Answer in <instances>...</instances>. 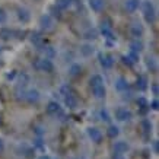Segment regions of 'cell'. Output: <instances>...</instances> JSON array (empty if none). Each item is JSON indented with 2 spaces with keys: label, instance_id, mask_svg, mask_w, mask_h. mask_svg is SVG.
I'll list each match as a JSON object with an SVG mask.
<instances>
[{
  "label": "cell",
  "instance_id": "1",
  "mask_svg": "<svg viewBox=\"0 0 159 159\" xmlns=\"http://www.w3.org/2000/svg\"><path fill=\"white\" fill-rule=\"evenodd\" d=\"M142 7H143V13H145L146 22L152 24V22L155 20V18H156V12H155V7H153V5H152V2L145 0L143 5H142Z\"/></svg>",
  "mask_w": 159,
  "mask_h": 159
},
{
  "label": "cell",
  "instance_id": "2",
  "mask_svg": "<svg viewBox=\"0 0 159 159\" xmlns=\"http://www.w3.org/2000/svg\"><path fill=\"white\" fill-rule=\"evenodd\" d=\"M34 67L37 70H41V72H53L54 64L48 58H41V60H37L34 63Z\"/></svg>",
  "mask_w": 159,
  "mask_h": 159
},
{
  "label": "cell",
  "instance_id": "3",
  "mask_svg": "<svg viewBox=\"0 0 159 159\" xmlns=\"http://www.w3.org/2000/svg\"><path fill=\"white\" fill-rule=\"evenodd\" d=\"M39 25H41V28L43 29L50 31V29H53L54 20H53V18H51L50 15H44V16H41V19H39Z\"/></svg>",
  "mask_w": 159,
  "mask_h": 159
},
{
  "label": "cell",
  "instance_id": "4",
  "mask_svg": "<svg viewBox=\"0 0 159 159\" xmlns=\"http://www.w3.org/2000/svg\"><path fill=\"white\" fill-rule=\"evenodd\" d=\"M116 118H118L120 121L130 120V118H131V112L127 110V108L120 107V108H117V110H116Z\"/></svg>",
  "mask_w": 159,
  "mask_h": 159
},
{
  "label": "cell",
  "instance_id": "5",
  "mask_svg": "<svg viewBox=\"0 0 159 159\" xmlns=\"http://www.w3.org/2000/svg\"><path fill=\"white\" fill-rule=\"evenodd\" d=\"M99 61H101V64H102V67L104 69H111L112 67V64H114L112 57L108 56V54H101V56H99Z\"/></svg>",
  "mask_w": 159,
  "mask_h": 159
},
{
  "label": "cell",
  "instance_id": "6",
  "mask_svg": "<svg viewBox=\"0 0 159 159\" xmlns=\"http://www.w3.org/2000/svg\"><path fill=\"white\" fill-rule=\"evenodd\" d=\"M125 9H127V12H130V13H133V12H136V10L139 9L140 6V0H125Z\"/></svg>",
  "mask_w": 159,
  "mask_h": 159
},
{
  "label": "cell",
  "instance_id": "7",
  "mask_svg": "<svg viewBox=\"0 0 159 159\" xmlns=\"http://www.w3.org/2000/svg\"><path fill=\"white\" fill-rule=\"evenodd\" d=\"M92 93H93V97L97 98V99H102V98L105 97V88H104V85L93 86L92 88Z\"/></svg>",
  "mask_w": 159,
  "mask_h": 159
},
{
  "label": "cell",
  "instance_id": "8",
  "mask_svg": "<svg viewBox=\"0 0 159 159\" xmlns=\"http://www.w3.org/2000/svg\"><path fill=\"white\" fill-rule=\"evenodd\" d=\"M88 133H89V136H91V139L93 140V142H97V143H99L102 139V133L98 129H95V127H92V129H89L88 130Z\"/></svg>",
  "mask_w": 159,
  "mask_h": 159
},
{
  "label": "cell",
  "instance_id": "9",
  "mask_svg": "<svg viewBox=\"0 0 159 159\" xmlns=\"http://www.w3.org/2000/svg\"><path fill=\"white\" fill-rule=\"evenodd\" d=\"M89 5H91L92 10H95V12H101L104 9V6H105V2L104 0H91L89 2Z\"/></svg>",
  "mask_w": 159,
  "mask_h": 159
},
{
  "label": "cell",
  "instance_id": "10",
  "mask_svg": "<svg viewBox=\"0 0 159 159\" xmlns=\"http://www.w3.org/2000/svg\"><path fill=\"white\" fill-rule=\"evenodd\" d=\"M143 34V28L140 26V24H133L131 25V35L134 37L136 39H139Z\"/></svg>",
  "mask_w": 159,
  "mask_h": 159
},
{
  "label": "cell",
  "instance_id": "11",
  "mask_svg": "<svg viewBox=\"0 0 159 159\" xmlns=\"http://www.w3.org/2000/svg\"><path fill=\"white\" fill-rule=\"evenodd\" d=\"M64 102H66V105H67L69 108H76V107H77V99L73 97V95H70V93H67V95H66Z\"/></svg>",
  "mask_w": 159,
  "mask_h": 159
},
{
  "label": "cell",
  "instance_id": "12",
  "mask_svg": "<svg viewBox=\"0 0 159 159\" xmlns=\"http://www.w3.org/2000/svg\"><path fill=\"white\" fill-rule=\"evenodd\" d=\"M114 149H116L117 153H124V152H127L129 150V145L125 143V142H117L116 146H114Z\"/></svg>",
  "mask_w": 159,
  "mask_h": 159
},
{
  "label": "cell",
  "instance_id": "13",
  "mask_svg": "<svg viewBox=\"0 0 159 159\" xmlns=\"http://www.w3.org/2000/svg\"><path fill=\"white\" fill-rule=\"evenodd\" d=\"M116 88L120 92H123V91H125V89L129 88V83L125 82V79H123V77H118V79H117V83H116Z\"/></svg>",
  "mask_w": 159,
  "mask_h": 159
},
{
  "label": "cell",
  "instance_id": "14",
  "mask_svg": "<svg viewBox=\"0 0 159 159\" xmlns=\"http://www.w3.org/2000/svg\"><path fill=\"white\" fill-rule=\"evenodd\" d=\"M99 85H104V79H102L99 75H93L91 79V88L99 86Z\"/></svg>",
  "mask_w": 159,
  "mask_h": 159
},
{
  "label": "cell",
  "instance_id": "15",
  "mask_svg": "<svg viewBox=\"0 0 159 159\" xmlns=\"http://www.w3.org/2000/svg\"><path fill=\"white\" fill-rule=\"evenodd\" d=\"M47 111H48L50 114H57L58 111H60V105H58L57 102H50L48 107H47Z\"/></svg>",
  "mask_w": 159,
  "mask_h": 159
},
{
  "label": "cell",
  "instance_id": "16",
  "mask_svg": "<svg viewBox=\"0 0 159 159\" xmlns=\"http://www.w3.org/2000/svg\"><path fill=\"white\" fill-rule=\"evenodd\" d=\"M38 99H39L38 91H29L28 92V101L29 102H38Z\"/></svg>",
  "mask_w": 159,
  "mask_h": 159
},
{
  "label": "cell",
  "instance_id": "17",
  "mask_svg": "<svg viewBox=\"0 0 159 159\" xmlns=\"http://www.w3.org/2000/svg\"><path fill=\"white\" fill-rule=\"evenodd\" d=\"M56 5H57L60 9H67L69 6L72 5V0H57Z\"/></svg>",
  "mask_w": 159,
  "mask_h": 159
},
{
  "label": "cell",
  "instance_id": "18",
  "mask_svg": "<svg viewBox=\"0 0 159 159\" xmlns=\"http://www.w3.org/2000/svg\"><path fill=\"white\" fill-rule=\"evenodd\" d=\"M118 133H120V131H118V127H116V125H110V129H108V136H110V137L114 139V137L118 136Z\"/></svg>",
  "mask_w": 159,
  "mask_h": 159
},
{
  "label": "cell",
  "instance_id": "19",
  "mask_svg": "<svg viewBox=\"0 0 159 159\" xmlns=\"http://www.w3.org/2000/svg\"><path fill=\"white\" fill-rule=\"evenodd\" d=\"M80 70H82L80 64H73L72 67H70V75H72V76H76V75L80 73Z\"/></svg>",
  "mask_w": 159,
  "mask_h": 159
},
{
  "label": "cell",
  "instance_id": "20",
  "mask_svg": "<svg viewBox=\"0 0 159 159\" xmlns=\"http://www.w3.org/2000/svg\"><path fill=\"white\" fill-rule=\"evenodd\" d=\"M19 19L24 20V22H28V20H29V13L25 9H20L19 10Z\"/></svg>",
  "mask_w": 159,
  "mask_h": 159
},
{
  "label": "cell",
  "instance_id": "21",
  "mask_svg": "<svg viewBox=\"0 0 159 159\" xmlns=\"http://www.w3.org/2000/svg\"><path fill=\"white\" fill-rule=\"evenodd\" d=\"M130 47H131V51H136V53H139L143 45H142V43H139V41H134V43H131Z\"/></svg>",
  "mask_w": 159,
  "mask_h": 159
},
{
  "label": "cell",
  "instance_id": "22",
  "mask_svg": "<svg viewBox=\"0 0 159 159\" xmlns=\"http://www.w3.org/2000/svg\"><path fill=\"white\" fill-rule=\"evenodd\" d=\"M93 53V47H91V45H85L83 47V54L85 56H89V54Z\"/></svg>",
  "mask_w": 159,
  "mask_h": 159
},
{
  "label": "cell",
  "instance_id": "23",
  "mask_svg": "<svg viewBox=\"0 0 159 159\" xmlns=\"http://www.w3.org/2000/svg\"><path fill=\"white\" fill-rule=\"evenodd\" d=\"M0 35H2V38H9L10 31L9 29H0Z\"/></svg>",
  "mask_w": 159,
  "mask_h": 159
},
{
  "label": "cell",
  "instance_id": "24",
  "mask_svg": "<svg viewBox=\"0 0 159 159\" xmlns=\"http://www.w3.org/2000/svg\"><path fill=\"white\" fill-rule=\"evenodd\" d=\"M6 18H7V15L5 13V10L0 9V24H5V22H6Z\"/></svg>",
  "mask_w": 159,
  "mask_h": 159
},
{
  "label": "cell",
  "instance_id": "25",
  "mask_svg": "<svg viewBox=\"0 0 159 159\" xmlns=\"http://www.w3.org/2000/svg\"><path fill=\"white\" fill-rule=\"evenodd\" d=\"M101 116H102V120H105V121L110 120V117H108V112H107L105 110H102V111H101Z\"/></svg>",
  "mask_w": 159,
  "mask_h": 159
},
{
  "label": "cell",
  "instance_id": "26",
  "mask_svg": "<svg viewBox=\"0 0 159 159\" xmlns=\"http://www.w3.org/2000/svg\"><path fill=\"white\" fill-rule=\"evenodd\" d=\"M3 150H5V145H3V140L0 139V153H2Z\"/></svg>",
  "mask_w": 159,
  "mask_h": 159
},
{
  "label": "cell",
  "instance_id": "27",
  "mask_svg": "<svg viewBox=\"0 0 159 159\" xmlns=\"http://www.w3.org/2000/svg\"><path fill=\"white\" fill-rule=\"evenodd\" d=\"M152 108H153V110H158V102H156V101L152 104Z\"/></svg>",
  "mask_w": 159,
  "mask_h": 159
},
{
  "label": "cell",
  "instance_id": "28",
  "mask_svg": "<svg viewBox=\"0 0 159 159\" xmlns=\"http://www.w3.org/2000/svg\"><path fill=\"white\" fill-rule=\"evenodd\" d=\"M153 93H155V95L158 93V86H156V85H153Z\"/></svg>",
  "mask_w": 159,
  "mask_h": 159
},
{
  "label": "cell",
  "instance_id": "29",
  "mask_svg": "<svg viewBox=\"0 0 159 159\" xmlns=\"http://www.w3.org/2000/svg\"><path fill=\"white\" fill-rule=\"evenodd\" d=\"M39 159H50V158H48V156H41Z\"/></svg>",
  "mask_w": 159,
  "mask_h": 159
}]
</instances>
